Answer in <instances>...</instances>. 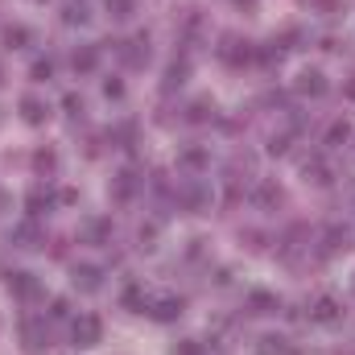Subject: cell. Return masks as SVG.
<instances>
[{
  "instance_id": "obj_1",
  "label": "cell",
  "mask_w": 355,
  "mask_h": 355,
  "mask_svg": "<svg viewBox=\"0 0 355 355\" xmlns=\"http://www.w3.org/2000/svg\"><path fill=\"white\" fill-rule=\"evenodd\" d=\"M21 347L29 355H46L50 352V331L42 318H21Z\"/></svg>"
},
{
  "instance_id": "obj_2",
  "label": "cell",
  "mask_w": 355,
  "mask_h": 355,
  "mask_svg": "<svg viewBox=\"0 0 355 355\" xmlns=\"http://www.w3.org/2000/svg\"><path fill=\"white\" fill-rule=\"evenodd\" d=\"M4 285H8V293H12V297H21V302H42V297H46V293H42V281H37L33 272H21V268H17V272H8V277H4Z\"/></svg>"
},
{
  "instance_id": "obj_3",
  "label": "cell",
  "mask_w": 355,
  "mask_h": 355,
  "mask_svg": "<svg viewBox=\"0 0 355 355\" xmlns=\"http://www.w3.org/2000/svg\"><path fill=\"white\" fill-rule=\"evenodd\" d=\"M103 339V322L95 318V314H79L75 322H71V343L75 347H95Z\"/></svg>"
},
{
  "instance_id": "obj_4",
  "label": "cell",
  "mask_w": 355,
  "mask_h": 355,
  "mask_svg": "<svg viewBox=\"0 0 355 355\" xmlns=\"http://www.w3.org/2000/svg\"><path fill=\"white\" fill-rule=\"evenodd\" d=\"M215 54H219V62H227V67H244V62H252L257 50H252L248 42H240L236 33H227V37L215 46Z\"/></svg>"
},
{
  "instance_id": "obj_5",
  "label": "cell",
  "mask_w": 355,
  "mask_h": 355,
  "mask_svg": "<svg viewBox=\"0 0 355 355\" xmlns=\"http://www.w3.org/2000/svg\"><path fill=\"white\" fill-rule=\"evenodd\" d=\"M310 318H314V322H322V327L343 322V306H339V297H335V293H318V297H314V306H310Z\"/></svg>"
},
{
  "instance_id": "obj_6",
  "label": "cell",
  "mask_w": 355,
  "mask_h": 355,
  "mask_svg": "<svg viewBox=\"0 0 355 355\" xmlns=\"http://www.w3.org/2000/svg\"><path fill=\"white\" fill-rule=\"evenodd\" d=\"M178 198H182V207H186V211L202 215V211L211 207V186H207V182H186V186L178 190Z\"/></svg>"
},
{
  "instance_id": "obj_7",
  "label": "cell",
  "mask_w": 355,
  "mask_h": 355,
  "mask_svg": "<svg viewBox=\"0 0 355 355\" xmlns=\"http://www.w3.org/2000/svg\"><path fill=\"white\" fill-rule=\"evenodd\" d=\"M116 50H120V58H124L128 67H145V62H149V37H145V33H137L132 42H116Z\"/></svg>"
},
{
  "instance_id": "obj_8",
  "label": "cell",
  "mask_w": 355,
  "mask_h": 355,
  "mask_svg": "<svg viewBox=\"0 0 355 355\" xmlns=\"http://www.w3.org/2000/svg\"><path fill=\"white\" fill-rule=\"evenodd\" d=\"M12 244H17V248H42V244H46V232H42V223H37V219H25V223H17V227H12Z\"/></svg>"
},
{
  "instance_id": "obj_9",
  "label": "cell",
  "mask_w": 355,
  "mask_h": 355,
  "mask_svg": "<svg viewBox=\"0 0 355 355\" xmlns=\"http://www.w3.org/2000/svg\"><path fill=\"white\" fill-rule=\"evenodd\" d=\"M71 285H75L79 293H99L103 272H99L95 265H75V268H71Z\"/></svg>"
},
{
  "instance_id": "obj_10",
  "label": "cell",
  "mask_w": 355,
  "mask_h": 355,
  "mask_svg": "<svg viewBox=\"0 0 355 355\" xmlns=\"http://www.w3.org/2000/svg\"><path fill=\"white\" fill-rule=\"evenodd\" d=\"M252 202H257L261 211H277V207L285 202V190H281L277 182H257V186H252Z\"/></svg>"
},
{
  "instance_id": "obj_11",
  "label": "cell",
  "mask_w": 355,
  "mask_h": 355,
  "mask_svg": "<svg viewBox=\"0 0 355 355\" xmlns=\"http://www.w3.org/2000/svg\"><path fill=\"white\" fill-rule=\"evenodd\" d=\"M21 120L37 128V124H46V120H50V107H46L37 95H25V99H21Z\"/></svg>"
},
{
  "instance_id": "obj_12",
  "label": "cell",
  "mask_w": 355,
  "mask_h": 355,
  "mask_svg": "<svg viewBox=\"0 0 355 355\" xmlns=\"http://www.w3.org/2000/svg\"><path fill=\"white\" fill-rule=\"evenodd\" d=\"M297 91H302V95H314V99H318V95H327V75H322V71H314V67H306V71L297 75Z\"/></svg>"
},
{
  "instance_id": "obj_13",
  "label": "cell",
  "mask_w": 355,
  "mask_h": 355,
  "mask_svg": "<svg viewBox=\"0 0 355 355\" xmlns=\"http://www.w3.org/2000/svg\"><path fill=\"white\" fill-rule=\"evenodd\" d=\"M302 174H306V182H314V186H331V182H335L331 166H327L322 157H306V162H302Z\"/></svg>"
},
{
  "instance_id": "obj_14",
  "label": "cell",
  "mask_w": 355,
  "mask_h": 355,
  "mask_svg": "<svg viewBox=\"0 0 355 355\" xmlns=\"http://www.w3.org/2000/svg\"><path fill=\"white\" fill-rule=\"evenodd\" d=\"M248 310H252V314H277V310H281V297L268 293V289H252V293H248Z\"/></svg>"
},
{
  "instance_id": "obj_15",
  "label": "cell",
  "mask_w": 355,
  "mask_h": 355,
  "mask_svg": "<svg viewBox=\"0 0 355 355\" xmlns=\"http://www.w3.org/2000/svg\"><path fill=\"white\" fill-rule=\"evenodd\" d=\"M71 67H75V75H91V71L99 67V50H95V46H79V50L71 54Z\"/></svg>"
},
{
  "instance_id": "obj_16",
  "label": "cell",
  "mask_w": 355,
  "mask_h": 355,
  "mask_svg": "<svg viewBox=\"0 0 355 355\" xmlns=\"http://www.w3.org/2000/svg\"><path fill=\"white\" fill-rule=\"evenodd\" d=\"M83 240H87V244H107V240H112V219H103V215H99V219H87Z\"/></svg>"
},
{
  "instance_id": "obj_17",
  "label": "cell",
  "mask_w": 355,
  "mask_h": 355,
  "mask_svg": "<svg viewBox=\"0 0 355 355\" xmlns=\"http://www.w3.org/2000/svg\"><path fill=\"white\" fill-rule=\"evenodd\" d=\"M182 310H186V302H182V297H162V302L153 306V318H157V322H178V318H182Z\"/></svg>"
},
{
  "instance_id": "obj_18",
  "label": "cell",
  "mask_w": 355,
  "mask_h": 355,
  "mask_svg": "<svg viewBox=\"0 0 355 355\" xmlns=\"http://www.w3.org/2000/svg\"><path fill=\"white\" fill-rule=\"evenodd\" d=\"M62 21H67V25H87L91 4L87 0H67V4H62Z\"/></svg>"
},
{
  "instance_id": "obj_19",
  "label": "cell",
  "mask_w": 355,
  "mask_h": 355,
  "mask_svg": "<svg viewBox=\"0 0 355 355\" xmlns=\"http://www.w3.org/2000/svg\"><path fill=\"white\" fill-rule=\"evenodd\" d=\"M186 79H190V62H186V58H182V62H170V67H166V79H162V91H178Z\"/></svg>"
},
{
  "instance_id": "obj_20",
  "label": "cell",
  "mask_w": 355,
  "mask_h": 355,
  "mask_svg": "<svg viewBox=\"0 0 355 355\" xmlns=\"http://www.w3.org/2000/svg\"><path fill=\"white\" fill-rule=\"evenodd\" d=\"M178 166H186V170H207V166H211V153H207L202 145H190V149H182Z\"/></svg>"
},
{
  "instance_id": "obj_21",
  "label": "cell",
  "mask_w": 355,
  "mask_h": 355,
  "mask_svg": "<svg viewBox=\"0 0 355 355\" xmlns=\"http://www.w3.org/2000/svg\"><path fill=\"white\" fill-rule=\"evenodd\" d=\"M343 248H347V227L331 223V227L322 232V252H343Z\"/></svg>"
},
{
  "instance_id": "obj_22",
  "label": "cell",
  "mask_w": 355,
  "mask_h": 355,
  "mask_svg": "<svg viewBox=\"0 0 355 355\" xmlns=\"http://www.w3.org/2000/svg\"><path fill=\"white\" fill-rule=\"evenodd\" d=\"M186 120H190V124H207V120H215V103H211V99H194V103L186 107Z\"/></svg>"
},
{
  "instance_id": "obj_23",
  "label": "cell",
  "mask_w": 355,
  "mask_h": 355,
  "mask_svg": "<svg viewBox=\"0 0 355 355\" xmlns=\"http://www.w3.org/2000/svg\"><path fill=\"white\" fill-rule=\"evenodd\" d=\"M25 207H29V219H42V211H50V190L33 186V190H29V198H25Z\"/></svg>"
},
{
  "instance_id": "obj_24",
  "label": "cell",
  "mask_w": 355,
  "mask_h": 355,
  "mask_svg": "<svg viewBox=\"0 0 355 355\" xmlns=\"http://www.w3.org/2000/svg\"><path fill=\"white\" fill-rule=\"evenodd\" d=\"M112 194L124 202V198H132L137 194V174L132 170H124V174H116V182H112Z\"/></svg>"
},
{
  "instance_id": "obj_25",
  "label": "cell",
  "mask_w": 355,
  "mask_h": 355,
  "mask_svg": "<svg viewBox=\"0 0 355 355\" xmlns=\"http://www.w3.org/2000/svg\"><path fill=\"white\" fill-rule=\"evenodd\" d=\"M29 42H33V33H29L25 25H8V29H4V46H8V50H25Z\"/></svg>"
},
{
  "instance_id": "obj_26",
  "label": "cell",
  "mask_w": 355,
  "mask_h": 355,
  "mask_svg": "<svg viewBox=\"0 0 355 355\" xmlns=\"http://www.w3.org/2000/svg\"><path fill=\"white\" fill-rule=\"evenodd\" d=\"M347 137H352V124H347V120H335V124L327 128V137H322V145H327V149H339V145H343Z\"/></svg>"
},
{
  "instance_id": "obj_27",
  "label": "cell",
  "mask_w": 355,
  "mask_h": 355,
  "mask_svg": "<svg viewBox=\"0 0 355 355\" xmlns=\"http://www.w3.org/2000/svg\"><path fill=\"white\" fill-rule=\"evenodd\" d=\"M33 170H37V174H54V170H58V153H54V149H37V153H33Z\"/></svg>"
},
{
  "instance_id": "obj_28",
  "label": "cell",
  "mask_w": 355,
  "mask_h": 355,
  "mask_svg": "<svg viewBox=\"0 0 355 355\" xmlns=\"http://www.w3.org/2000/svg\"><path fill=\"white\" fill-rule=\"evenodd\" d=\"M281 54H285V50H277V42H265V46H257L252 58H257L261 67H281Z\"/></svg>"
},
{
  "instance_id": "obj_29",
  "label": "cell",
  "mask_w": 355,
  "mask_h": 355,
  "mask_svg": "<svg viewBox=\"0 0 355 355\" xmlns=\"http://www.w3.org/2000/svg\"><path fill=\"white\" fill-rule=\"evenodd\" d=\"M103 8H107V17H116V21H128V17L137 12V0H103Z\"/></svg>"
},
{
  "instance_id": "obj_30",
  "label": "cell",
  "mask_w": 355,
  "mask_h": 355,
  "mask_svg": "<svg viewBox=\"0 0 355 355\" xmlns=\"http://www.w3.org/2000/svg\"><path fill=\"white\" fill-rule=\"evenodd\" d=\"M261 355H289V339H281V335H265V339H261Z\"/></svg>"
},
{
  "instance_id": "obj_31",
  "label": "cell",
  "mask_w": 355,
  "mask_h": 355,
  "mask_svg": "<svg viewBox=\"0 0 355 355\" xmlns=\"http://www.w3.org/2000/svg\"><path fill=\"white\" fill-rule=\"evenodd\" d=\"M29 79H33V83H50V79H54V62H50V58H37V62L29 67Z\"/></svg>"
},
{
  "instance_id": "obj_32",
  "label": "cell",
  "mask_w": 355,
  "mask_h": 355,
  "mask_svg": "<svg viewBox=\"0 0 355 355\" xmlns=\"http://www.w3.org/2000/svg\"><path fill=\"white\" fill-rule=\"evenodd\" d=\"M137 240H141V248H157V223H141Z\"/></svg>"
},
{
  "instance_id": "obj_33",
  "label": "cell",
  "mask_w": 355,
  "mask_h": 355,
  "mask_svg": "<svg viewBox=\"0 0 355 355\" xmlns=\"http://www.w3.org/2000/svg\"><path fill=\"white\" fill-rule=\"evenodd\" d=\"M62 107H67V116H75V120H79V116H83V95L67 91V95H62Z\"/></svg>"
},
{
  "instance_id": "obj_34",
  "label": "cell",
  "mask_w": 355,
  "mask_h": 355,
  "mask_svg": "<svg viewBox=\"0 0 355 355\" xmlns=\"http://www.w3.org/2000/svg\"><path fill=\"white\" fill-rule=\"evenodd\" d=\"M289 141H293V132H281V137H272V141H268V153H272V157L289 153Z\"/></svg>"
},
{
  "instance_id": "obj_35",
  "label": "cell",
  "mask_w": 355,
  "mask_h": 355,
  "mask_svg": "<svg viewBox=\"0 0 355 355\" xmlns=\"http://www.w3.org/2000/svg\"><path fill=\"white\" fill-rule=\"evenodd\" d=\"M170 355H202V343H194V339H182L170 347Z\"/></svg>"
},
{
  "instance_id": "obj_36",
  "label": "cell",
  "mask_w": 355,
  "mask_h": 355,
  "mask_svg": "<svg viewBox=\"0 0 355 355\" xmlns=\"http://www.w3.org/2000/svg\"><path fill=\"white\" fill-rule=\"evenodd\" d=\"M141 302H145V293H141V285H128V289H124V310H137Z\"/></svg>"
},
{
  "instance_id": "obj_37",
  "label": "cell",
  "mask_w": 355,
  "mask_h": 355,
  "mask_svg": "<svg viewBox=\"0 0 355 355\" xmlns=\"http://www.w3.org/2000/svg\"><path fill=\"white\" fill-rule=\"evenodd\" d=\"M50 318H71V302L67 297H54L50 302Z\"/></svg>"
},
{
  "instance_id": "obj_38",
  "label": "cell",
  "mask_w": 355,
  "mask_h": 355,
  "mask_svg": "<svg viewBox=\"0 0 355 355\" xmlns=\"http://www.w3.org/2000/svg\"><path fill=\"white\" fill-rule=\"evenodd\" d=\"M314 4H318L322 17H339V12H343V0H314Z\"/></svg>"
},
{
  "instance_id": "obj_39",
  "label": "cell",
  "mask_w": 355,
  "mask_h": 355,
  "mask_svg": "<svg viewBox=\"0 0 355 355\" xmlns=\"http://www.w3.org/2000/svg\"><path fill=\"white\" fill-rule=\"evenodd\" d=\"M103 95H107V99H120V95H124V83H120V79H103Z\"/></svg>"
},
{
  "instance_id": "obj_40",
  "label": "cell",
  "mask_w": 355,
  "mask_h": 355,
  "mask_svg": "<svg viewBox=\"0 0 355 355\" xmlns=\"http://www.w3.org/2000/svg\"><path fill=\"white\" fill-rule=\"evenodd\" d=\"M58 202H62V207H75V202H79V190H75V186L58 190Z\"/></svg>"
},
{
  "instance_id": "obj_41",
  "label": "cell",
  "mask_w": 355,
  "mask_h": 355,
  "mask_svg": "<svg viewBox=\"0 0 355 355\" xmlns=\"http://www.w3.org/2000/svg\"><path fill=\"white\" fill-rule=\"evenodd\" d=\"M8 207H12V194H8V190H0V215H4Z\"/></svg>"
},
{
  "instance_id": "obj_42",
  "label": "cell",
  "mask_w": 355,
  "mask_h": 355,
  "mask_svg": "<svg viewBox=\"0 0 355 355\" xmlns=\"http://www.w3.org/2000/svg\"><path fill=\"white\" fill-rule=\"evenodd\" d=\"M232 4H236V8H248V12L257 8V0H232Z\"/></svg>"
},
{
  "instance_id": "obj_43",
  "label": "cell",
  "mask_w": 355,
  "mask_h": 355,
  "mask_svg": "<svg viewBox=\"0 0 355 355\" xmlns=\"http://www.w3.org/2000/svg\"><path fill=\"white\" fill-rule=\"evenodd\" d=\"M0 87H4V71H0Z\"/></svg>"
},
{
  "instance_id": "obj_44",
  "label": "cell",
  "mask_w": 355,
  "mask_h": 355,
  "mask_svg": "<svg viewBox=\"0 0 355 355\" xmlns=\"http://www.w3.org/2000/svg\"><path fill=\"white\" fill-rule=\"evenodd\" d=\"M37 4H42V0H37Z\"/></svg>"
}]
</instances>
